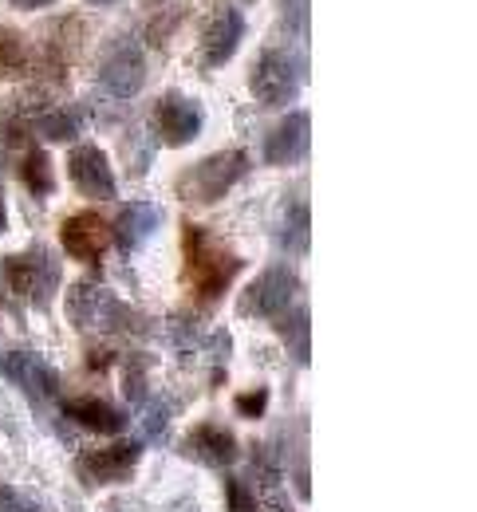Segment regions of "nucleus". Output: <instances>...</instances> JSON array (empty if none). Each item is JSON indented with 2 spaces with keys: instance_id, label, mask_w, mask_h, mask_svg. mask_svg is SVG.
I'll return each instance as SVG.
<instances>
[{
  "instance_id": "1",
  "label": "nucleus",
  "mask_w": 477,
  "mask_h": 512,
  "mask_svg": "<svg viewBox=\"0 0 477 512\" xmlns=\"http://www.w3.org/2000/svg\"><path fill=\"white\" fill-rule=\"evenodd\" d=\"M241 268L245 260L221 237H213L205 225H194V221L182 225V284L198 308L213 312L221 296L233 288V280L241 276Z\"/></svg>"
},
{
  "instance_id": "2",
  "label": "nucleus",
  "mask_w": 477,
  "mask_h": 512,
  "mask_svg": "<svg viewBox=\"0 0 477 512\" xmlns=\"http://www.w3.org/2000/svg\"><path fill=\"white\" fill-rule=\"evenodd\" d=\"M304 79H308V52L300 44H269L249 67V91L261 107L296 103Z\"/></svg>"
},
{
  "instance_id": "3",
  "label": "nucleus",
  "mask_w": 477,
  "mask_h": 512,
  "mask_svg": "<svg viewBox=\"0 0 477 512\" xmlns=\"http://www.w3.org/2000/svg\"><path fill=\"white\" fill-rule=\"evenodd\" d=\"M64 312L75 331H107V335H142L146 320L127 308L119 296L103 292L95 280H75L68 288Z\"/></svg>"
},
{
  "instance_id": "4",
  "label": "nucleus",
  "mask_w": 477,
  "mask_h": 512,
  "mask_svg": "<svg viewBox=\"0 0 477 512\" xmlns=\"http://www.w3.org/2000/svg\"><path fill=\"white\" fill-rule=\"evenodd\" d=\"M245 174H249V154L245 150H217L202 162L186 166L178 174L174 190L186 205H217Z\"/></svg>"
},
{
  "instance_id": "5",
  "label": "nucleus",
  "mask_w": 477,
  "mask_h": 512,
  "mask_svg": "<svg viewBox=\"0 0 477 512\" xmlns=\"http://www.w3.org/2000/svg\"><path fill=\"white\" fill-rule=\"evenodd\" d=\"M0 272H4L8 292L20 296V300H28V304H36V308H44L56 296L60 280H64L60 260L48 253L44 245H32L24 253H8L0 260Z\"/></svg>"
},
{
  "instance_id": "6",
  "label": "nucleus",
  "mask_w": 477,
  "mask_h": 512,
  "mask_svg": "<svg viewBox=\"0 0 477 512\" xmlns=\"http://www.w3.org/2000/svg\"><path fill=\"white\" fill-rule=\"evenodd\" d=\"M300 296V276L292 264H269L261 276H253L245 284V292L237 296V312L245 320H276L284 316Z\"/></svg>"
},
{
  "instance_id": "7",
  "label": "nucleus",
  "mask_w": 477,
  "mask_h": 512,
  "mask_svg": "<svg viewBox=\"0 0 477 512\" xmlns=\"http://www.w3.org/2000/svg\"><path fill=\"white\" fill-rule=\"evenodd\" d=\"M99 87L111 99H135L146 87V52L135 36H111L99 52Z\"/></svg>"
},
{
  "instance_id": "8",
  "label": "nucleus",
  "mask_w": 477,
  "mask_h": 512,
  "mask_svg": "<svg viewBox=\"0 0 477 512\" xmlns=\"http://www.w3.org/2000/svg\"><path fill=\"white\" fill-rule=\"evenodd\" d=\"M40 36H44V44L32 48V75H40V79L64 87V83H68L71 60H75L79 48H83L87 24H83L79 16H60V20L48 24Z\"/></svg>"
},
{
  "instance_id": "9",
  "label": "nucleus",
  "mask_w": 477,
  "mask_h": 512,
  "mask_svg": "<svg viewBox=\"0 0 477 512\" xmlns=\"http://www.w3.org/2000/svg\"><path fill=\"white\" fill-rule=\"evenodd\" d=\"M0 375L12 386H20L36 410H44L48 402L60 398V375L40 351H8V355H0Z\"/></svg>"
},
{
  "instance_id": "10",
  "label": "nucleus",
  "mask_w": 477,
  "mask_h": 512,
  "mask_svg": "<svg viewBox=\"0 0 477 512\" xmlns=\"http://www.w3.org/2000/svg\"><path fill=\"white\" fill-rule=\"evenodd\" d=\"M241 40H245V16H241V8H233V4L213 8L202 24V40H198V67H202V71H217V67H225L233 56H237Z\"/></svg>"
},
{
  "instance_id": "11",
  "label": "nucleus",
  "mask_w": 477,
  "mask_h": 512,
  "mask_svg": "<svg viewBox=\"0 0 477 512\" xmlns=\"http://www.w3.org/2000/svg\"><path fill=\"white\" fill-rule=\"evenodd\" d=\"M60 245H64V253L71 260L99 268L103 256L111 253V221L103 213H95V209L71 213V217H64V225H60Z\"/></svg>"
},
{
  "instance_id": "12",
  "label": "nucleus",
  "mask_w": 477,
  "mask_h": 512,
  "mask_svg": "<svg viewBox=\"0 0 477 512\" xmlns=\"http://www.w3.org/2000/svg\"><path fill=\"white\" fill-rule=\"evenodd\" d=\"M205 127L202 103L186 91H166L158 103H154V134L166 142V146H190Z\"/></svg>"
},
{
  "instance_id": "13",
  "label": "nucleus",
  "mask_w": 477,
  "mask_h": 512,
  "mask_svg": "<svg viewBox=\"0 0 477 512\" xmlns=\"http://www.w3.org/2000/svg\"><path fill=\"white\" fill-rule=\"evenodd\" d=\"M68 178L87 201H115V193H119V178L111 170V158L91 142L68 150Z\"/></svg>"
},
{
  "instance_id": "14",
  "label": "nucleus",
  "mask_w": 477,
  "mask_h": 512,
  "mask_svg": "<svg viewBox=\"0 0 477 512\" xmlns=\"http://www.w3.org/2000/svg\"><path fill=\"white\" fill-rule=\"evenodd\" d=\"M138 442H119V446H103V449H83L75 457V473L83 485H115V481H127L135 473Z\"/></svg>"
},
{
  "instance_id": "15",
  "label": "nucleus",
  "mask_w": 477,
  "mask_h": 512,
  "mask_svg": "<svg viewBox=\"0 0 477 512\" xmlns=\"http://www.w3.org/2000/svg\"><path fill=\"white\" fill-rule=\"evenodd\" d=\"M182 457H190V461H198V465H209V469H225V465H233V461L241 457V446H237V438H233L225 426H217V422H198V426L182 438Z\"/></svg>"
},
{
  "instance_id": "16",
  "label": "nucleus",
  "mask_w": 477,
  "mask_h": 512,
  "mask_svg": "<svg viewBox=\"0 0 477 512\" xmlns=\"http://www.w3.org/2000/svg\"><path fill=\"white\" fill-rule=\"evenodd\" d=\"M308 146H312V119H308V111H292L265 138V162L269 166H296L308 158Z\"/></svg>"
},
{
  "instance_id": "17",
  "label": "nucleus",
  "mask_w": 477,
  "mask_h": 512,
  "mask_svg": "<svg viewBox=\"0 0 477 512\" xmlns=\"http://www.w3.org/2000/svg\"><path fill=\"white\" fill-rule=\"evenodd\" d=\"M162 225V209L154 201H127L111 225V245H119V253H135L138 245H146Z\"/></svg>"
},
{
  "instance_id": "18",
  "label": "nucleus",
  "mask_w": 477,
  "mask_h": 512,
  "mask_svg": "<svg viewBox=\"0 0 477 512\" xmlns=\"http://www.w3.org/2000/svg\"><path fill=\"white\" fill-rule=\"evenodd\" d=\"M64 418L75 422L87 434H123L127 430V410L107 402V398H64Z\"/></svg>"
},
{
  "instance_id": "19",
  "label": "nucleus",
  "mask_w": 477,
  "mask_h": 512,
  "mask_svg": "<svg viewBox=\"0 0 477 512\" xmlns=\"http://www.w3.org/2000/svg\"><path fill=\"white\" fill-rule=\"evenodd\" d=\"M182 4H174V0H146V8H142V20H138V28H142V40L146 44H154V48H166V40L178 32V24H182Z\"/></svg>"
},
{
  "instance_id": "20",
  "label": "nucleus",
  "mask_w": 477,
  "mask_h": 512,
  "mask_svg": "<svg viewBox=\"0 0 477 512\" xmlns=\"http://www.w3.org/2000/svg\"><path fill=\"white\" fill-rule=\"evenodd\" d=\"M308 323H312L308 308H288L284 316H276V335L284 339L292 363H300V367L312 363V327Z\"/></svg>"
},
{
  "instance_id": "21",
  "label": "nucleus",
  "mask_w": 477,
  "mask_h": 512,
  "mask_svg": "<svg viewBox=\"0 0 477 512\" xmlns=\"http://www.w3.org/2000/svg\"><path fill=\"white\" fill-rule=\"evenodd\" d=\"M308 229H312V217H308V201L292 197V201H288V209H284L280 233H276L280 249H284V253H292V256H304V253H308V245H312Z\"/></svg>"
},
{
  "instance_id": "22",
  "label": "nucleus",
  "mask_w": 477,
  "mask_h": 512,
  "mask_svg": "<svg viewBox=\"0 0 477 512\" xmlns=\"http://www.w3.org/2000/svg\"><path fill=\"white\" fill-rule=\"evenodd\" d=\"M20 182L32 197H52L56 193V174H52V154L44 146H28L20 158Z\"/></svg>"
},
{
  "instance_id": "23",
  "label": "nucleus",
  "mask_w": 477,
  "mask_h": 512,
  "mask_svg": "<svg viewBox=\"0 0 477 512\" xmlns=\"http://www.w3.org/2000/svg\"><path fill=\"white\" fill-rule=\"evenodd\" d=\"M32 75V44L16 28L0 24V79H24Z\"/></svg>"
},
{
  "instance_id": "24",
  "label": "nucleus",
  "mask_w": 477,
  "mask_h": 512,
  "mask_svg": "<svg viewBox=\"0 0 477 512\" xmlns=\"http://www.w3.org/2000/svg\"><path fill=\"white\" fill-rule=\"evenodd\" d=\"M312 12V0H280V32L292 40V44H308V16Z\"/></svg>"
},
{
  "instance_id": "25",
  "label": "nucleus",
  "mask_w": 477,
  "mask_h": 512,
  "mask_svg": "<svg viewBox=\"0 0 477 512\" xmlns=\"http://www.w3.org/2000/svg\"><path fill=\"white\" fill-rule=\"evenodd\" d=\"M123 390L138 406L150 398V390H146V355H127V363H123Z\"/></svg>"
},
{
  "instance_id": "26",
  "label": "nucleus",
  "mask_w": 477,
  "mask_h": 512,
  "mask_svg": "<svg viewBox=\"0 0 477 512\" xmlns=\"http://www.w3.org/2000/svg\"><path fill=\"white\" fill-rule=\"evenodd\" d=\"M225 509L229 512H261V501L253 497V489H249L241 477H229V481H225Z\"/></svg>"
},
{
  "instance_id": "27",
  "label": "nucleus",
  "mask_w": 477,
  "mask_h": 512,
  "mask_svg": "<svg viewBox=\"0 0 477 512\" xmlns=\"http://www.w3.org/2000/svg\"><path fill=\"white\" fill-rule=\"evenodd\" d=\"M233 406H237V414L241 418H265V410H269V386H253V390H245V394H237L233 398Z\"/></svg>"
},
{
  "instance_id": "28",
  "label": "nucleus",
  "mask_w": 477,
  "mask_h": 512,
  "mask_svg": "<svg viewBox=\"0 0 477 512\" xmlns=\"http://www.w3.org/2000/svg\"><path fill=\"white\" fill-rule=\"evenodd\" d=\"M166 418H170V406H166V402H158V398H146V402H142V430H146L150 442L162 438Z\"/></svg>"
},
{
  "instance_id": "29",
  "label": "nucleus",
  "mask_w": 477,
  "mask_h": 512,
  "mask_svg": "<svg viewBox=\"0 0 477 512\" xmlns=\"http://www.w3.org/2000/svg\"><path fill=\"white\" fill-rule=\"evenodd\" d=\"M87 367H91V371L115 367V351H111V347H91V351H87Z\"/></svg>"
},
{
  "instance_id": "30",
  "label": "nucleus",
  "mask_w": 477,
  "mask_h": 512,
  "mask_svg": "<svg viewBox=\"0 0 477 512\" xmlns=\"http://www.w3.org/2000/svg\"><path fill=\"white\" fill-rule=\"evenodd\" d=\"M0 512H40V509L28 505V501H20L12 489H0Z\"/></svg>"
},
{
  "instance_id": "31",
  "label": "nucleus",
  "mask_w": 477,
  "mask_h": 512,
  "mask_svg": "<svg viewBox=\"0 0 477 512\" xmlns=\"http://www.w3.org/2000/svg\"><path fill=\"white\" fill-rule=\"evenodd\" d=\"M12 8H24V12H36V8H52L56 0H8Z\"/></svg>"
},
{
  "instance_id": "32",
  "label": "nucleus",
  "mask_w": 477,
  "mask_h": 512,
  "mask_svg": "<svg viewBox=\"0 0 477 512\" xmlns=\"http://www.w3.org/2000/svg\"><path fill=\"white\" fill-rule=\"evenodd\" d=\"M8 229V209H4V193H0V233Z\"/></svg>"
},
{
  "instance_id": "33",
  "label": "nucleus",
  "mask_w": 477,
  "mask_h": 512,
  "mask_svg": "<svg viewBox=\"0 0 477 512\" xmlns=\"http://www.w3.org/2000/svg\"><path fill=\"white\" fill-rule=\"evenodd\" d=\"M83 4H95V8H115V4H123V0H83Z\"/></svg>"
},
{
  "instance_id": "34",
  "label": "nucleus",
  "mask_w": 477,
  "mask_h": 512,
  "mask_svg": "<svg viewBox=\"0 0 477 512\" xmlns=\"http://www.w3.org/2000/svg\"><path fill=\"white\" fill-rule=\"evenodd\" d=\"M237 4H253V0H237Z\"/></svg>"
},
{
  "instance_id": "35",
  "label": "nucleus",
  "mask_w": 477,
  "mask_h": 512,
  "mask_svg": "<svg viewBox=\"0 0 477 512\" xmlns=\"http://www.w3.org/2000/svg\"><path fill=\"white\" fill-rule=\"evenodd\" d=\"M280 512H288V509H284V505H280Z\"/></svg>"
}]
</instances>
